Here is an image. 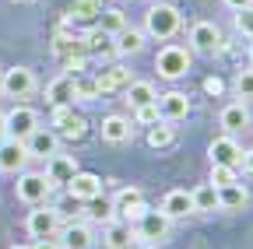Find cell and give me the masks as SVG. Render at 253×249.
<instances>
[{
    "label": "cell",
    "instance_id": "obj_28",
    "mask_svg": "<svg viewBox=\"0 0 253 249\" xmlns=\"http://www.w3.org/2000/svg\"><path fill=\"white\" fill-rule=\"evenodd\" d=\"M144 39H148V36L141 32V28H130V25H126L120 36H113V42H116V56H137V53L144 49Z\"/></svg>",
    "mask_w": 253,
    "mask_h": 249
},
{
    "label": "cell",
    "instance_id": "obj_18",
    "mask_svg": "<svg viewBox=\"0 0 253 249\" xmlns=\"http://www.w3.org/2000/svg\"><path fill=\"white\" fill-rule=\"evenodd\" d=\"M218 123L225 127V134H246V130H250V123H253V116H250L246 102H229L225 109H221Z\"/></svg>",
    "mask_w": 253,
    "mask_h": 249
},
{
    "label": "cell",
    "instance_id": "obj_34",
    "mask_svg": "<svg viewBox=\"0 0 253 249\" xmlns=\"http://www.w3.org/2000/svg\"><path fill=\"white\" fill-rule=\"evenodd\" d=\"M88 217H91V221H99V225L113 221V217H116V211H113V200H106L102 193L95 197V200H88Z\"/></svg>",
    "mask_w": 253,
    "mask_h": 249
},
{
    "label": "cell",
    "instance_id": "obj_26",
    "mask_svg": "<svg viewBox=\"0 0 253 249\" xmlns=\"http://www.w3.org/2000/svg\"><path fill=\"white\" fill-rule=\"evenodd\" d=\"M130 71L126 67H106L99 77H95V84H99V95H113V91H123L126 84H130Z\"/></svg>",
    "mask_w": 253,
    "mask_h": 249
},
{
    "label": "cell",
    "instance_id": "obj_22",
    "mask_svg": "<svg viewBox=\"0 0 253 249\" xmlns=\"http://www.w3.org/2000/svg\"><path fill=\"white\" fill-rule=\"evenodd\" d=\"M162 214L169 217V221H179V217L194 214V200H190V193L186 190H169L162 197Z\"/></svg>",
    "mask_w": 253,
    "mask_h": 249
},
{
    "label": "cell",
    "instance_id": "obj_32",
    "mask_svg": "<svg viewBox=\"0 0 253 249\" xmlns=\"http://www.w3.org/2000/svg\"><path fill=\"white\" fill-rule=\"evenodd\" d=\"M99 28H102V32H109V36H120L123 28H126V14H123L120 7H102V14H99Z\"/></svg>",
    "mask_w": 253,
    "mask_h": 249
},
{
    "label": "cell",
    "instance_id": "obj_30",
    "mask_svg": "<svg viewBox=\"0 0 253 249\" xmlns=\"http://www.w3.org/2000/svg\"><path fill=\"white\" fill-rule=\"evenodd\" d=\"M53 53H56L60 60L84 56V42H81V36H71V32H56V36H53Z\"/></svg>",
    "mask_w": 253,
    "mask_h": 249
},
{
    "label": "cell",
    "instance_id": "obj_24",
    "mask_svg": "<svg viewBox=\"0 0 253 249\" xmlns=\"http://www.w3.org/2000/svg\"><path fill=\"white\" fill-rule=\"evenodd\" d=\"M99 14H102V0H74L67 7V14H63V21L67 25H88V21H99Z\"/></svg>",
    "mask_w": 253,
    "mask_h": 249
},
{
    "label": "cell",
    "instance_id": "obj_42",
    "mask_svg": "<svg viewBox=\"0 0 253 249\" xmlns=\"http://www.w3.org/2000/svg\"><path fill=\"white\" fill-rule=\"evenodd\" d=\"M63 67H67V71H84V56H71V60H63Z\"/></svg>",
    "mask_w": 253,
    "mask_h": 249
},
{
    "label": "cell",
    "instance_id": "obj_6",
    "mask_svg": "<svg viewBox=\"0 0 253 249\" xmlns=\"http://www.w3.org/2000/svg\"><path fill=\"white\" fill-rule=\"evenodd\" d=\"M36 88H39L36 71H28V67H7L0 74V95H7V99H28Z\"/></svg>",
    "mask_w": 253,
    "mask_h": 249
},
{
    "label": "cell",
    "instance_id": "obj_8",
    "mask_svg": "<svg viewBox=\"0 0 253 249\" xmlns=\"http://www.w3.org/2000/svg\"><path fill=\"white\" fill-rule=\"evenodd\" d=\"M25 232L32 239L56 235L60 232V211L56 207H46V204H36V211H28V217H25Z\"/></svg>",
    "mask_w": 253,
    "mask_h": 249
},
{
    "label": "cell",
    "instance_id": "obj_37",
    "mask_svg": "<svg viewBox=\"0 0 253 249\" xmlns=\"http://www.w3.org/2000/svg\"><path fill=\"white\" fill-rule=\"evenodd\" d=\"M134 119L141 123V127H155V123L162 119V112H158V102H148V106L134 109Z\"/></svg>",
    "mask_w": 253,
    "mask_h": 249
},
{
    "label": "cell",
    "instance_id": "obj_38",
    "mask_svg": "<svg viewBox=\"0 0 253 249\" xmlns=\"http://www.w3.org/2000/svg\"><path fill=\"white\" fill-rule=\"evenodd\" d=\"M236 32H239V36H246V39H253V7L236 11Z\"/></svg>",
    "mask_w": 253,
    "mask_h": 249
},
{
    "label": "cell",
    "instance_id": "obj_13",
    "mask_svg": "<svg viewBox=\"0 0 253 249\" xmlns=\"http://www.w3.org/2000/svg\"><path fill=\"white\" fill-rule=\"evenodd\" d=\"M4 116H7V137H18V141H25L32 130L39 127V112L32 109V106H14Z\"/></svg>",
    "mask_w": 253,
    "mask_h": 249
},
{
    "label": "cell",
    "instance_id": "obj_36",
    "mask_svg": "<svg viewBox=\"0 0 253 249\" xmlns=\"http://www.w3.org/2000/svg\"><path fill=\"white\" fill-rule=\"evenodd\" d=\"M236 95L243 102H253V67H246V71L236 74Z\"/></svg>",
    "mask_w": 253,
    "mask_h": 249
},
{
    "label": "cell",
    "instance_id": "obj_46",
    "mask_svg": "<svg viewBox=\"0 0 253 249\" xmlns=\"http://www.w3.org/2000/svg\"><path fill=\"white\" fill-rule=\"evenodd\" d=\"M250 67H253V39H250Z\"/></svg>",
    "mask_w": 253,
    "mask_h": 249
},
{
    "label": "cell",
    "instance_id": "obj_1",
    "mask_svg": "<svg viewBox=\"0 0 253 249\" xmlns=\"http://www.w3.org/2000/svg\"><path fill=\"white\" fill-rule=\"evenodd\" d=\"M183 28V14L172 4H151L144 14V36L158 39V42H169L176 32Z\"/></svg>",
    "mask_w": 253,
    "mask_h": 249
},
{
    "label": "cell",
    "instance_id": "obj_40",
    "mask_svg": "<svg viewBox=\"0 0 253 249\" xmlns=\"http://www.w3.org/2000/svg\"><path fill=\"white\" fill-rule=\"evenodd\" d=\"M204 91H208V95H221L225 84H221V77H208V81H204Z\"/></svg>",
    "mask_w": 253,
    "mask_h": 249
},
{
    "label": "cell",
    "instance_id": "obj_39",
    "mask_svg": "<svg viewBox=\"0 0 253 249\" xmlns=\"http://www.w3.org/2000/svg\"><path fill=\"white\" fill-rule=\"evenodd\" d=\"M32 249H63V246H60L56 235H46V239H36V242H32Z\"/></svg>",
    "mask_w": 253,
    "mask_h": 249
},
{
    "label": "cell",
    "instance_id": "obj_23",
    "mask_svg": "<svg viewBox=\"0 0 253 249\" xmlns=\"http://www.w3.org/2000/svg\"><path fill=\"white\" fill-rule=\"evenodd\" d=\"M46 102L49 106H74V77L60 74L46 84Z\"/></svg>",
    "mask_w": 253,
    "mask_h": 249
},
{
    "label": "cell",
    "instance_id": "obj_47",
    "mask_svg": "<svg viewBox=\"0 0 253 249\" xmlns=\"http://www.w3.org/2000/svg\"><path fill=\"white\" fill-rule=\"evenodd\" d=\"M11 249H32V246H11Z\"/></svg>",
    "mask_w": 253,
    "mask_h": 249
},
{
    "label": "cell",
    "instance_id": "obj_11",
    "mask_svg": "<svg viewBox=\"0 0 253 249\" xmlns=\"http://www.w3.org/2000/svg\"><path fill=\"white\" fill-rule=\"evenodd\" d=\"M28 162L32 158L25 151V141H18V137H4V141H0V172L18 176V172H25Z\"/></svg>",
    "mask_w": 253,
    "mask_h": 249
},
{
    "label": "cell",
    "instance_id": "obj_29",
    "mask_svg": "<svg viewBox=\"0 0 253 249\" xmlns=\"http://www.w3.org/2000/svg\"><path fill=\"white\" fill-rule=\"evenodd\" d=\"M190 200H194V214H214L218 211V190L211 182H201L197 190H190Z\"/></svg>",
    "mask_w": 253,
    "mask_h": 249
},
{
    "label": "cell",
    "instance_id": "obj_49",
    "mask_svg": "<svg viewBox=\"0 0 253 249\" xmlns=\"http://www.w3.org/2000/svg\"><path fill=\"white\" fill-rule=\"evenodd\" d=\"M18 4H25V0H18Z\"/></svg>",
    "mask_w": 253,
    "mask_h": 249
},
{
    "label": "cell",
    "instance_id": "obj_20",
    "mask_svg": "<svg viewBox=\"0 0 253 249\" xmlns=\"http://www.w3.org/2000/svg\"><path fill=\"white\" fill-rule=\"evenodd\" d=\"M78 172V162L74 154H53V158H46V179L53 186H67Z\"/></svg>",
    "mask_w": 253,
    "mask_h": 249
},
{
    "label": "cell",
    "instance_id": "obj_33",
    "mask_svg": "<svg viewBox=\"0 0 253 249\" xmlns=\"http://www.w3.org/2000/svg\"><path fill=\"white\" fill-rule=\"evenodd\" d=\"M99 99V84L88 74H74V102H95Z\"/></svg>",
    "mask_w": 253,
    "mask_h": 249
},
{
    "label": "cell",
    "instance_id": "obj_31",
    "mask_svg": "<svg viewBox=\"0 0 253 249\" xmlns=\"http://www.w3.org/2000/svg\"><path fill=\"white\" fill-rule=\"evenodd\" d=\"M148 144H151L155 151L172 147V144H176V127H172V123H166V119H158L155 127H148Z\"/></svg>",
    "mask_w": 253,
    "mask_h": 249
},
{
    "label": "cell",
    "instance_id": "obj_12",
    "mask_svg": "<svg viewBox=\"0 0 253 249\" xmlns=\"http://www.w3.org/2000/svg\"><path fill=\"white\" fill-rule=\"evenodd\" d=\"M63 249H95V228L88 221H71V225H60L56 232Z\"/></svg>",
    "mask_w": 253,
    "mask_h": 249
},
{
    "label": "cell",
    "instance_id": "obj_10",
    "mask_svg": "<svg viewBox=\"0 0 253 249\" xmlns=\"http://www.w3.org/2000/svg\"><path fill=\"white\" fill-rule=\"evenodd\" d=\"M113 211H116V217H123V221H137V217L148 211V200H144V193L137 186H123V190L113 197Z\"/></svg>",
    "mask_w": 253,
    "mask_h": 249
},
{
    "label": "cell",
    "instance_id": "obj_17",
    "mask_svg": "<svg viewBox=\"0 0 253 249\" xmlns=\"http://www.w3.org/2000/svg\"><path fill=\"white\" fill-rule=\"evenodd\" d=\"M208 154H211V165H236V169H239L243 147L236 144V137H232V134H225V137H214V141H211Z\"/></svg>",
    "mask_w": 253,
    "mask_h": 249
},
{
    "label": "cell",
    "instance_id": "obj_16",
    "mask_svg": "<svg viewBox=\"0 0 253 249\" xmlns=\"http://www.w3.org/2000/svg\"><path fill=\"white\" fill-rule=\"evenodd\" d=\"M134 239H137V235H134L130 221H123V217H113V221L102 225V242H106V249H130Z\"/></svg>",
    "mask_w": 253,
    "mask_h": 249
},
{
    "label": "cell",
    "instance_id": "obj_9",
    "mask_svg": "<svg viewBox=\"0 0 253 249\" xmlns=\"http://www.w3.org/2000/svg\"><path fill=\"white\" fill-rule=\"evenodd\" d=\"M25 151L28 158H53V154H60V134L53 127H36L25 137Z\"/></svg>",
    "mask_w": 253,
    "mask_h": 249
},
{
    "label": "cell",
    "instance_id": "obj_43",
    "mask_svg": "<svg viewBox=\"0 0 253 249\" xmlns=\"http://www.w3.org/2000/svg\"><path fill=\"white\" fill-rule=\"evenodd\" d=\"M229 11H243V7H253V0H225Z\"/></svg>",
    "mask_w": 253,
    "mask_h": 249
},
{
    "label": "cell",
    "instance_id": "obj_4",
    "mask_svg": "<svg viewBox=\"0 0 253 249\" xmlns=\"http://www.w3.org/2000/svg\"><path fill=\"white\" fill-rule=\"evenodd\" d=\"M14 193L21 204H46V197L53 193V182L46 179V172H18V182H14Z\"/></svg>",
    "mask_w": 253,
    "mask_h": 249
},
{
    "label": "cell",
    "instance_id": "obj_41",
    "mask_svg": "<svg viewBox=\"0 0 253 249\" xmlns=\"http://www.w3.org/2000/svg\"><path fill=\"white\" fill-rule=\"evenodd\" d=\"M239 169H243L246 176H253V147H250V151H243V158H239Z\"/></svg>",
    "mask_w": 253,
    "mask_h": 249
},
{
    "label": "cell",
    "instance_id": "obj_48",
    "mask_svg": "<svg viewBox=\"0 0 253 249\" xmlns=\"http://www.w3.org/2000/svg\"><path fill=\"white\" fill-rule=\"evenodd\" d=\"M151 4H169V0H151Z\"/></svg>",
    "mask_w": 253,
    "mask_h": 249
},
{
    "label": "cell",
    "instance_id": "obj_45",
    "mask_svg": "<svg viewBox=\"0 0 253 249\" xmlns=\"http://www.w3.org/2000/svg\"><path fill=\"white\" fill-rule=\"evenodd\" d=\"M130 249H155V246H151V242H134Z\"/></svg>",
    "mask_w": 253,
    "mask_h": 249
},
{
    "label": "cell",
    "instance_id": "obj_21",
    "mask_svg": "<svg viewBox=\"0 0 253 249\" xmlns=\"http://www.w3.org/2000/svg\"><path fill=\"white\" fill-rule=\"evenodd\" d=\"M81 42H84V56H116V42H113V36L109 32H102L99 25L95 28H88V32L81 36Z\"/></svg>",
    "mask_w": 253,
    "mask_h": 249
},
{
    "label": "cell",
    "instance_id": "obj_7",
    "mask_svg": "<svg viewBox=\"0 0 253 249\" xmlns=\"http://www.w3.org/2000/svg\"><path fill=\"white\" fill-rule=\"evenodd\" d=\"M49 127H53L60 137H67V141H81V137L88 134V123H84V116L74 112V106H53Z\"/></svg>",
    "mask_w": 253,
    "mask_h": 249
},
{
    "label": "cell",
    "instance_id": "obj_5",
    "mask_svg": "<svg viewBox=\"0 0 253 249\" xmlns=\"http://www.w3.org/2000/svg\"><path fill=\"white\" fill-rule=\"evenodd\" d=\"M134 225H137V232H134V235H137L141 242H151V246H155V242H166V239H169V232H172V221L162 214V207H148Z\"/></svg>",
    "mask_w": 253,
    "mask_h": 249
},
{
    "label": "cell",
    "instance_id": "obj_15",
    "mask_svg": "<svg viewBox=\"0 0 253 249\" xmlns=\"http://www.w3.org/2000/svg\"><path fill=\"white\" fill-rule=\"evenodd\" d=\"M67 193L78 200V204H88V200H95V197H99L102 193V179L99 176H95V172H74V179L67 182Z\"/></svg>",
    "mask_w": 253,
    "mask_h": 249
},
{
    "label": "cell",
    "instance_id": "obj_44",
    "mask_svg": "<svg viewBox=\"0 0 253 249\" xmlns=\"http://www.w3.org/2000/svg\"><path fill=\"white\" fill-rule=\"evenodd\" d=\"M4 137H7V116L0 112V141H4Z\"/></svg>",
    "mask_w": 253,
    "mask_h": 249
},
{
    "label": "cell",
    "instance_id": "obj_2",
    "mask_svg": "<svg viewBox=\"0 0 253 249\" xmlns=\"http://www.w3.org/2000/svg\"><path fill=\"white\" fill-rule=\"evenodd\" d=\"M155 71H158V77H166V81L186 77V71H190V49L186 46H176V42L162 46L158 56H155Z\"/></svg>",
    "mask_w": 253,
    "mask_h": 249
},
{
    "label": "cell",
    "instance_id": "obj_3",
    "mask_svg": "<svg viewBox=\"0 0 253 249\" xmlns=\"http://www.w3.org/2000/svg\"><path fill=\"white\" fill-rule=\"evenodd\" d=\"M190 53H201V56H214L225 49V39H221V28L214 21H194L190 25V39H186Z\"/></svg>",
    "mask_w": 253,
    "mask_h": 249
},
{
    "label": "cell",
    "instance_id": "obj_25",
    "mask_svg": "<svg viewBox=\"0 0 253 249\" xmlns=\"http://www.w3.org/2000/svg\"><path fill=\"white\" fill-rule=\"evenodd\" d=\"M243 207H250V190L243 182H232V186H221L218 190V211H243Z\"/></svg>",
    "mask_w": 253,
    "mask_h": 249
},
{
    "label": "cell",
    "instance_id": "obj_35",
    "mask_svg": "<svg viewBox=\"0 0 253 249\" xmlns=\"http://www.w3.org/2000/svg\"><path fill=\"white\" fill-rule=\"evenodd\" d=\"M214 190H221V186H232L239 182V169L236 165H211V179H208Z\"/></svg>",
    "mask_w": 253,
    "mask_h": 249
},
{
    "label": "cell",
    "instance_id": "obj_14",
    "mask_svg": "<svg viewBox=\"0 0 253 249\" xmlns=\"http://www.w3.org/2000/svg\"><path fill=\"white\" fill-rule=\"evenodd\" d=\"M190 99H186V91H166V95H158V112H162L166 123H183L190 116Z\"/></svg>",
    "mask_w": 253,
    "mask_h": 249
},
{
    "label": "cell",
    "instance_id": "obj_27",
    "mask_svg": "<svg viewBox=\"0 0 253 249\" xmlns=\"http://www.w3.org/2000/svg\"><path fill=\"white\" fill-rule=\"evenodd\" d=\"M123 102L130 106V109H141L148 102H158V91H155L151 81H130V84L123 88Z\"/></svg>",
    "mask_w": 253,
    "mask_h": 249
},
{
    "label": "cell",
    "instance_id": "obj_19",
    "mask_svg": "<svg viewBox=\"0 0 253 249\" xmlns=\"http://www.w3.org/2000/svg\"><path fill=\"white\" fill-rule=\"evenodd\" d=\"M102 141L106 144H130L134 141V123L126 116H106L102 119Z\"/></svg>",
    "mask_w": 253,
    "mask_h": 249
}]
</instances>
